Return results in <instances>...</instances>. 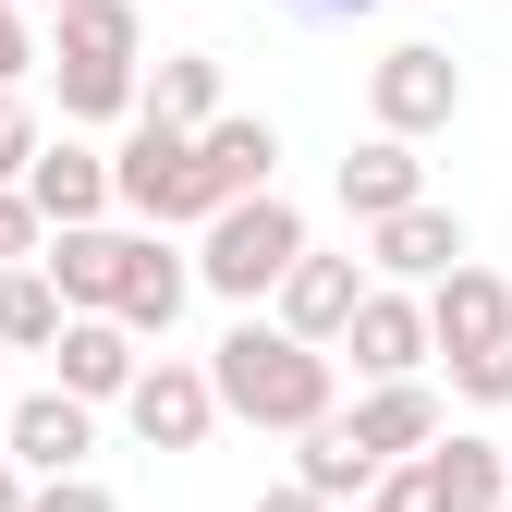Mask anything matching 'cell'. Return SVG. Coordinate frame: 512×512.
Masks as SVG:
<instances>
[{"label":"cell","instance_id":"cell-1","mask_svg":"<svg viewBox=\"0 0 512 512\" xmlns=\"http://www.w3.org/2000/svg\"><path fill=\"white\" fill-rule=\"evenodd\" d=\"M208 378H220V415L281 427V439H305V427H330V415H342V403H330V354L293 342L281 317H232L220 354H208Z\"/></svg>","mask_w":512,"mask_h":512},{"label":"cell","instance_id":"cell-2","mask_svg":"<svg viewBox=\"0 0 512 512\" xmlns=\"http://www.w3.org/2000/svg\"><path fill=\"white\" fill-rule=\"evenodd\" d=\"M293 269H305V208L293 196H244V208H220L196 232V293H220L244 317H256V293H281Z\"/></svg>","mask_w":512,"mask_h":512},{"label":"cell","instance_id":"cell-3","mask_svg":"<svg viewBox=\"0 0 512 512\" xmlns=\"http://www.w3.org/2000/svg\"><path fill=\"white\" fill-rule=\"evenodd\" d=\"M110 183H122V208H135L147 232H208L220 220L208 159H196V135H171V122H135V135L110 147Z\"/></svg>","mask_w":512,"mask_h":512},{"label":"cell","instance_id":"cell-4","mask_svg":"<svg viewBox=\"0 0 512 512\" xmlns=\"http://www.w3.org/2000/svg\"><path fill=\"white\" fill-rule=\"evenodd\" d=\"M366 122H378V135H403V147L452 135V122H464V61L427 49V37L378 49V61H366Z\"/></svg>","mask_w":512,"mask_h":512},{"label":"cell","instance_id":"cell-5","mask_svg":"<svg viewBox=\"0 0 512 512\" xmlns=\"http://www.w3.org/2000/svg\"><path fill=\"white\" fill-rule=\"evenodd\" d=\"M122 427L147 439V452H208V427H220V378L196 354H147L135 378V403H122Z\"/></svg>","mask_w":512,"mask_h":512},{"label":"cell","instance_id":"cell-6","mask_svg":"<svg viewBox=\"0 0 512 512\" xmlns=\"http://www.w3.org/2000/svg\"><path fill=\"white\" fill-rule=\"evenodd\" d=\"M342 354H354V378H366V391H391V378H427V354H439V330H427V293H391V281H378V293L354 305Z\"/></svg>","mask_w":512,"mask_h":512},{"label":"cell","instance_id":"cell-7","mask_svg":"<svg viewBox=\"0 0 512 512\" xmlns=\"http://www.w3.org/2000/svg\"><path fill=\"white\" fill-rule=\"evenodd\" d=\"M25 208H37L49 232H98V220L122 208L110 147H86V135H49V147H37V171H25Z\"/></svg>","mask_w":512,"mask_h":512},{"label":"cell","instance_id":"cell-8","mask_svg":"<svg viewBox=\"0 0 512 512\" xmlns=\"http://www.w3.org/2000/svg\"><path fill=\"white\" fill-rule=\"evenodd\" d=\"M0 452H13L37 488H49V476H86V452H98V403H74V391H25L13 427H0Z\"/></svg>","mask_w":512,"mask_h":512},{"label":"cell","instance_id":"cell-9","mask_svg":"<svg viewBox=\"0 0 512 512\" xmlns=\"http://www.w3.org/2000/svg\"><path fill=\"white\" fill-rule=\"evenodd\" d=\"M403 476H415L427 512H512V452L476 439V427H452V439H439L427 464H403Z\"/></svg>","mask_w":512,"mask_h":512},{"label":"cell","instance_id":"cell-10","mask_svg":"<svg viewBox=\"0 0 512 512\" xmlns=\"http://www.w3.org/2000/svg\"><path fill=\"white\" fill-rule=\"evenodd\" d=\"M49 391H74V403H135V378H147V342L122 330V317H74V330L49 342Z\"/></svg>","mask_w":512,"mask_h":512},{"label":"cell","instance_id":"cell-11","mask_svg":"<svg viewBox=\"0 0 512 512\" xmlns=\"http://www.w3.org/2000/svg\"><path fill=\"white\" fill-rule=\"evenodd\" d=\"M366 293H378V281L354 269V256H317V244H305V269H293L269 305H281V330H293V342H317V354H330V342L354 330V305H366Z\"/></svg>","mask_w":512,"mask_h":512},{"label":"cell","instance_id":"cell-12","mask_svg":"<svg viewBox=\"0 0 512 512\" xmlns=\"http://www.w3.org/2000/svg\"><path fill=\"white\" fill-rule=\"evenodd\" d=\"M342 427L366 439L378 464H427L439 439H452V415H439V391H427V378H391V391H354V415H342Z\"/></svg>","mask_w":512,"mask_h":512},{"label":"cell","instance_id":"cell-13","mask_svg":"<svg viewBox=\"0 0 512 512\" xmlns=\"http://www.w3.org/2000/svg\"><path fill=\"white\" fill-rule=\"evenodd\" d=\"M37 269L61 281L74 317H110V305H122V269H135V232H110V220H98V232H49Z\"/></svg>","mask_w":512,"mask_h":512},{"label":"cell","instance_id":"cell-14","mask_svg":"<svg viewBox=\"0 0 512 512\" xmlns=\"http://www.w3.org/2000/svg\"><path fill=\"white\" fill-rule=\"evenodd\" d=\"M366 256L391 269V293H403V281H427V293H439V281L464 269V220L427 196V208H403V220H378V232H366Z\"/></svg>","mask_w":512,"mask_h":512},{"label":"cell","instance_id":"cell-15","mask_svg":"<svg viewBox=\"0 0 512 512\" xmlns=\"http://www.w3.org/2000/svg\"><path fill=\"white\" fill-rule=\"evenodd\" d=\"M403 208H427V159L403 147V135H366L354 159H342V220H403Z\"/></svg>","mask_w":512,"mask_h":512},{"label":"cell","instance_id":"cell-16","mask_svg":"<svg viewBox=\"0 0 512 512\" xmlns=\"http://www.w3.org/2000/svg\"><path fill=\"white\" fill-rule=\"evenodd\" d=\"M427 330H439V354H452V366H464V354H488V342L512 330V281L464 256V269H452V281L427 293Z\"/></svg>","mask_w":512,"mask_h":512},{"label":"cell","instance_id":"cell-17","mask_svg":"<svg viewBox=\"0 0 512 512\" xmlns=\"http://www.w3.org/2000/svg\"><path fill=\"white\" fill-rule=\"evenodd\" d=\"M183 305H196V256H171L159 232H135V269H122V330H135V342H171V317Z\"/></svg>","mask_w":512,"mask_h":512},{"label":"cell","instance_id":"cell-18","mask_svg":"<svg viewBox=\"0 0 512 512\" xmlns=\"http://www.w3.org/2000/svg\"><path fill=\"white\" fill-rule=\"evenodd\" d=\"M196 159H208V196H220V208H244V196H281V135H269L256 110L208 122V135H196Z\"/></svg>","mask_w":512,"mask_h":512},{"label":"cell","instance_id":"cell-19","mask_svg":"<svg viewBox=\"0 0 512 512\" xmlns=\"http://www.w3.org/2000/svg\"><path fill=\"white\" fill-rule=\"evenodd\" d=\"M378 476H391V464H378V452H366V439H354L342 415L293 439V488H317L330 512H366V500H378Z\"/></svg>","mask_w":512,"mask_h":512},{"label":"cell","instance_id":"cell-20","mask_svg":"<svg viewBox=\"0 0 512 512\" xmlns=\"http://www.w3.org/2000/svg\"><path fill=\"white\" fill-rule=\"evenodd\" d=\"M135 122H171V135H208V122H232V110H220V61H208V49H171L159 74H147V110H135Z\"/></svg>","mask_w":512,"mask_h":512},{"label":"cell","instance_id":"cell-21","mask_svg":"<svg viewBox=\"0 0 512 512\" xmlns=\"http://www.w3.org/2000/svg\"><path fill=\"white\" fill-rule=\"evenodd\" d=\"M49 61H147L135 0H86V13H61V25H49Z\"/></svg>","mask_w":512,"mask_h":512},{"label":"cell","instance_id":"cell-22","mask_svg":"<svg viewBox=\"0 0 512 512\" xmlns=\"http://www.w3.org/2000/svg\"><path fill=\"white\" fill-rule=\"evenodd\" d=\"M61 330H74V305H61V281H49V269H0V342L49 354Z\"/></svg>","mask_w":512,"mask_h":512},{"label":"cell","instance_id":"cell-23","mask_svg":"<svg viewBox=\"0 0 512 512\" xmlns=\"http://www.w3.org/2000/svg\"><path fill=\"white\" fill-rule=\"evenodd\" d=\"M37 147H49V122H37V98H0V196H25V171H37Z\"/></svg>","mask_w":512,"mask_h":512},{"label":"cell","instance_id":"cell-24","mask_svg":"<svg viewBox=\"0 0 512 512\" xmlns=\"http://www.w3.org/2000/svg\"><path fill=\"white\" fill-rule=\"evenodd\" d=\"M25 74H37V13L0 0V98H25Z\"/></svg>","mask_w":512,"mask_h":512},{"label":"cell","instance_id":"cell-25","mask_svg":"<svg viewBox=\"0 0 512 512\" xmlns=\"http://www.w3.org/2000/svg\"><path fill=\"white\" fill-rule=\"evenodd\" d=\"M452 391H464V403H512V330H500L488 354H464V366H452Z\"/></svg>","mask_w":512,"mask_h":512},{"label":"cell","instance_id":"cell-26","mask_svg":"<svg viewBox=\"0 0 512 512\" xmlns=\"http://www.w3.org/2000/svg\"><path fill=\"white\" fill-rule=\"evenodd\" d=\"M37 244H49V220L25 196H0V269H37Z\"/></svg>","mask_w":512,"mask_h":512},{"label":"cell","instance_id":"cell-27","mask_svg":"<svg viewBox=\"0 0 512 512\" xmlns=\"http://www.w3.org/2000/svg\"><path fill=\"white\" fill-rule=\"evenodd\" d=\"M25 512H122V500H110V488H98V476H49V488H37V500H25Z\"/></svg>","mask_w":512,"mask_h":512},{"label":"cell","instance_id":"cell-28","mask_svg":"<svg viewBox=\"0 0 512 512\" xmlns=\"http://www.w3.org/2000/svg\"><path fill=\"white\" fill-rule=\"evenodd\" d=\"M366 512H427V500H415V476L391 464V476H378V500H366Z\"/></svg>","mask_w":512,"mask_h":512},{"label":"cell","instance_id":"cell-29","mask_svg":"<svg viewBox=\"0 0 512 512\" xmlns=\"http://www.w3.org/2000/svg\"><path fill=\"white\" fill-rule=\"evenodd\" d=\"M25 500H37V476H25L13 452H0V512H25Z\"/></svg>","mask_w":512,"mask_h":512},{"label":"cell","instance_id":"cell-30","mask_svg":"<svg viewBox=\"0 0 512 512\" xmlns=\"http://www.w3.org/2000/svg\"><path fill=\"white\" fill-rule=\"evenodd\" d=\"M256 512H330V500H317V488H293V476H281V488H269V500H256Z\"/></svg>","mask_w":512,"mask_h":512},{"label":"cell","instance_id":"cell-31","mask_svg":"<svg viewBox=\"0 0 512 512\" xmlns=\"http://www.w3.org/2000/svg\"><path fill=\"white\" fill-rule=\"evenodd\" d=\"M293 13H317V25H342V13H378V0H293Z\"/></svg>","mask_w":512,"mask_h":512},{"label":"cell","instance_id":"cell-32","mask_svg":"<svg viewBox=\"0 0 512 512\" xmlns=\"http://www.w3.org/2000/svg\"><path fill=\"white\" fill-rule=\"evenodd\" d=\"M25 13H49V25H61V13H86V0H25Z\"/></svg>","mask_w":512,"mask_h":512},{"label":"cell","instance_id":"cell-33","mask_svg":"<svg viewBox=\"0 0 512 512\" xmlns=\"http://www.w3.org/2000/svg\"><path fill=\"white\" fill-rule=\"evenodd\" d=\"M0 427H13V403H0Z\"/></svg>","mask_w":512,"mask_h":512},{"label":"cell","instance_id":"cell-34","mask_svg":"<svg viewBox=\"0 0 512 512\" xmlns=\"http://www.w3.org/2000/svg\"><path fill=\"white\" fill-rule=\"evenodd\" d=\"M500 452H512V439H500Z\"/></svg>","mask_w":512,"mask_h":512}]
</instances>
